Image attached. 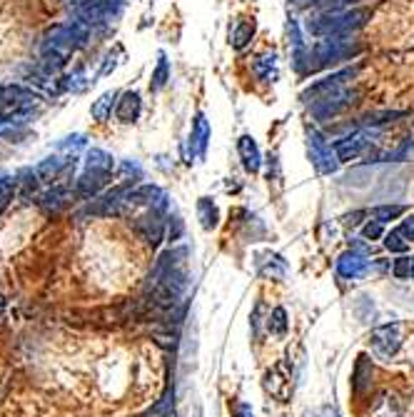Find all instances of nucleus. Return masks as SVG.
Wrapping results in <instances>:
<instances>
[{"mask_svg":"<svg viewBox=\"0 0 414 417\" xmlns=\"http://www.w3.org/2000/svg\"><path fill=\"white\" fill-rule=\"evenodd\" d=\"M23 20H28L20 0H0V65L11 63L23 50Z\"/></svg>","mask_w":414,"mask_h":417,"instance_id":"1","label":"nucleus"},{"mask_svg":"<svg viewBox=\"0 0 414 417\" xmlns=\"http://www.w3.org/2000/svg\"><path fill=\"white\" fill-rule=\"evenodd\" d=\"M394 275H397V278H409V275H412V260L402 257V260L394 265Z\"/></svg>","mask_w":414,"mask_h":417,"instance_id":"6","label":"nucleus"},{"mask_svg":"<svg viewBox=\"0 0 414 417\" xmlns=\"http://www.w3.org/2000/svg\"><path fill=\"white\" fill-rule=\"evenodd\" d=\"M364 270V260L357 255H342L340 257V273L345 278H357L359 273Z\"/></svg>","mask_w":414,"mask_h":417,"instance_id":"4","label":"nucleus"},{"mask_svg":"<svg viewBox=\"0 0 414 417\" xmlns=\"http://www.w3.org/2000/svg\"><path fill=\"white\" fill-rule=\"evenodd\" d=\"M372 375H375L372 362L367 360V355H359L357 367H354V375H352V390H354L357 395H362L364 390L372 385Z\"/></svg>","mask_w":414,"mask_h":417,"instance_id":"3","label":"nucleus"},{"mask_svg":"<svg viewBox=\"0 0 414 417\" xmlns=\"http://www.w3.org/2000/svg\"><path fill=\"white\" fill-rule=\"evenodd\" d=\"M233 417H255V410H252V407L247 405V402H235Z\"/></svg>","mask_w":414,"mask_h":417,"instance_id":"7","label":"nucleus"},{"mask_svg":"<svg viewBox=\"0 0 414 417\" xmlns=\"http://www.w3.org/2000/svg\"><path fill=\"white\" fill-rule=\"evenodd\" d=\"M387 245H389V250H404V242H399L397 235H389V240H387Z\"/></svg>","mask_w":414,"mask_h":417,"instance_id":"8","label":"nucleus"},{"mask_svg":"<svg viewBox=\"0 0 414 417\" xmlns=\"http://www.w3.org/2000/svg\"><path fill=\"white\" fill-rule=\"evenodd\" d=\"M372 348L382 355V357H392L402 348V325L399 322H387V325L377 327L372 332Z\"/></svg>","mask_w":414,"mask_h":417,"instance_id":"2","label":"nucleus"},{"mask_svg":"<svg viewBox=\"0 0 414 417\" xmlns=\"http://www.w3.org/2000/svg\"><path fill=\"white\" fill-rule=\"evenodd\" d=\"M322 417H340V415H337L335 407H324V410H322Z\"/></svg>","mask_w":414,"mask_h":417,"instance_id":"9","label":"nucleus"},{"mask_svg":"<svg viewBox=\"0 0 414 417\" xmlns=\"http://www.w3.org/2000/svg\"><path fill=\"white\" fill-rule=\"evenodd\" d=\"M267 330L272 332V335H284V332H287V313H284V308H275L272 313H270Z\"/></svg>","mask_w":414,"mask_h":417,"instance_id":"5","label":"nucleus"}]
</instances>
